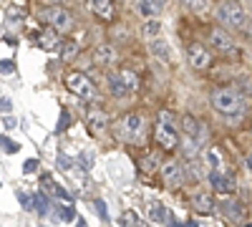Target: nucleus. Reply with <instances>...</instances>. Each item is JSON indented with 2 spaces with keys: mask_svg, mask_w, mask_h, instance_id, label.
Masks as SVG:
<instances>
[{
  "mask_svg": "<svg viewBox=\"0 0 252 227\" xmlns=\"http://www.w3.org/2000/svg\"><path fill=\"white\" fill-rule=\"evenodd\" d=\"M157 167H159V159L157 157H144V162H141V169L144 172H157Z\"/></svg>",
  "mask_w": 252,
  "mask_h": 227,
  "instance_id": "obj_30",
  "label": "nucleus"
},
{
  "mask_svg": "<svg viewBox=\"0 0 252 227\" xmlns=\"http://www.w3.org/2000/svg\"><path fill=\"white\" fill-rule=\"evenodd\" d=\"M119 73H121V78L126 81V86H129V91H136V89H139V76H136L131 68H121Z\"/></svg>",
  "mask_w": 252,
  "mask_h": 227,
  "instance_id": "obj_25",
  "label": "nucleus"
},
{
  "mask_svg": "<svg viewBox=\"0 0 252 227\" xmlns=\"http://www.w3.org/2000/svg\"><path fill=\"white\" fill-rule=\"evenodd\" d=\"M192 204H194V210H199L202 215H209V212L215 210V199H212V195H209V192H199V195H194Z\"/></svg>",
  "mask_w": 252,
  "mask_h": 227,
  "instance_id": "obj_17",
  "label": "nucleus"
},
{
  "mask_svg": "<svg viewBox=\"0 0 252 227\" xmlns=\"http://www.w3.org/2000/svg\"><path fill=\"white\" fill-rule=\"evenodd\" d=\"M187 61L194 71H207L212 66V53H209L202 43H189L187 46Z\"/></svg>",
  "mask_w": 252,
  "mask_h": 227,
  "instance_id": "obj_6",
  "label": "nucleus"
},
{
  "mask_svg": "<svg viewBox=\"0 0 252 227\" xmlns=\"http://www.w3.org/2000/svg\"><path fill=\"white\" fill-rule=\"evenodd\" d=\"M157 3H161V0H157Z\"/></svg>",
  "mask_w": 252,
  "mask_h": 227,
  "instance_id": "obj_45",
  "label": "nucleus"
},
{
  "mask_svg": "<svg viewBox=\"0 0 252 227\" xmlns=\"http://www.w3.org/2000/svg\"><path fill=\"white\" fill-rule=\"evenodd\" d=\"M51 3H58V0H51Z\"/></svg>",
  "mask_w": 252,
  "mask_h": 227,
  "instance_id": "obj_43",
  "label": "nucleus"
},
{
  "mask_svg": "<svg viewBox=\"0 0 252 227\" xmlns=\"http://www.w3.org/2000/svg\"><path fill=\"white\" fill-rule=\"evenodd\" d=\"M94 204H96V210H98V217H101V220H109V212H106V204H103V199H96Z\"/></svg>",
  "mask_w": 252,
  "mask_h": 227,
  "instance_id": "obj_33",
  "label": "nucleus"
},
{
  "mask_svg": "<svg viewBox=\"0 0 252 227\" xmlns=\"http://www.w3.org/2000/svg\"><path fill=\"white\" fill-rule=\"evenodd\" d=\"M46 190H48V192H53V195H56V197H61V199H66V202H71V195H68L66 190H63V187H58V184L48 182V179H46Z\"/></svg>",
  "mask_w": 252,
  "mask_h": 227,
  "instance_id": "obj_28",
  "label": "nucleus"
},
{
  "mask_svg": "<svg viewBox=\"0 0 252 227\" xmlns=\"http://www.w3.org/2000/svg\"><path fill=\"white\" fill-rule=\"evenodd\" d=\"M159 3L157 0H136V13L144 18V20H149V18H157L159 15Z\"/></svg>",
  "mask_w": 252,
  "mask_h": 227,
  "instance_id": "obj_16",
  "label": "nucleus"
},
{
  "mask_svg": "<svg viewBox=\"0 0 252 227\" xmlns=\"http://www.w3.org/2000/svg\"><path fill=\"white\" fill-rule=\"evenodd\" d=\"M199 129H202L199 121H197L192 114H184V116H182V131H184L187 136H192V139L199 136Z\"/></svg>",
  "mask_w": 252,
  "mask_h": 227,
  "instance_id": "obj_20",
  "label": "nucleus"
},
{
  "mask_svg": "<svg viewBox=\"0 0 252 227\" xmlns=\"http://www.w3.org/2000/svg\"><path fill=\"white\" fill-rule=\"evenodd\" d=\"M66 86H68L71 94H76L81 98H94V94H96L94 81L86 73H68L66 76Z\"/></svg>",
  "mask_w": 252,
  "mask_h": 227,
  "instance_id": "obj_5",
  "label": "nucleus"
},
{
  "mask_svg": "<svg viewBox=\"0 0 252 227\" xmlns=\"http://www.w3.org/2000/svg\"><path fill=\"white\" fill-rule=\"evenodd\" d=\"M139 227H146V225H139Z\"/></svg>",
  "mask_w": 252,
  "mask_h": 227,
  "instance_id": "obj_44",
  "label": "nucleus"
},
{
  "mask_svg": "<svg viewBox=\"0 0 252 227\" xmlns=\"http://www.w3.org/2000/svg\"><path fill=\"white\" fill-rule=\"evenodd\" d=\"M166 225H169V227H179V222H177V220H174V215H172V217H169V220H166Z\"/></svg>",
  "mask_w": 252,
  "mask_h": 227,
  "instance_id": "obj_41",
  "label": "nucleus"
},
{
  "mask_svg": "<svg viewBox=\"0 0 252 227\" xmlns=\"http://www.w3.org/2000/svg\"><path fill=\"white\" fill-rule=\"evenodd\" d=\"M184 5L194 13H202V10H207V0H184Z\"/></svg>",
  "mask_w": 252,
  "mask_h": 227,
  "instance_id": "obj_31",
  "label": "nucleus"
},
{
  "mask_svg": "<svg viewBox=\"0 0 252 227\" xmlns=\"http://www.w3.org/2000/svg\"><path fill=\"white\" fill-rule=\"evenodd\" d=\"M202 159H204V164H207L209 169H220V167H222V157H220L217 149H204Z\"/></svg>",
  "mask_w": 252,
  "mask_h": 227,
  "instance_id": "obj_22",
  "label": "nucleus"
},
{
  "mask_svg": "<svg viewBox=\"0 0 252 227\" xmlns=\"http://www.w3.org/2000/svg\"><path fill=\"white\" fill-rule=\"evenodd\" d=\"M141 129H144V119L139 114H124L114 127V131L121 141H136L141 136Z\"/></svg>",
  "mask_w": 252,
  "mask_h": 227,
  "instance_id": "obj_3",
  "label": "nucleus"
},
{
  "mask_svg": "<svg viewBox=\"0 0 252 227\" xmlns=\"http://www.w3.org/2000/svg\"><path fill=\"white\" fill-rule=\"evenodd\" d=\"M5 20H10V23H20V20H23V13H20L15 5H8L5 8Z\"/></svg>",
  "mask_w": 252,
  "mask_h": 227,
  "instance_id": "obj_29",
  "label": "nucleus"
},
{
  "mask_svg": "<svg viewBox=\"0 0 252 227\" xmlns=\"http://www.w3.org/2000/svg\"><path fill=\"white\" fill-rule=\"evenodd\" d=\"M3 152H5V154H15V152H18V144L10 141L8 136H3Z\"/></svg>",
  "mask_w": 252,
  "mask_h": 227,
  "instance_id": "obj_32",
  "label": "nucleus"
},
{
  "mask_svg": "<svg viewBox=\"0 0 252 227\" xmlns=\"http://www.w3.org/2000/svg\"><path fill=\"white\" fill-rule=\"evenodd\" d=\"M94 61H96L98 66H111L114 61H116V48L109 46V43L96 46V51H94Z\"/></svg>",
  "mask_w": 252,
  "mask_h": 227,
  "instance_id": "obj_13",
  "label": "nucleus"
},
{
  "mask_svg": "<svg viewBox=\"0 0 252 227\" xmlns=\"http://www.w3.org/2000/svg\"><path fill=\"white\" fill-rule=\"evenodd\" d=\"M10 106H13V104H10V101L3 96V111H10Z\"/></svg>",
  "mask_w": 252,
  "mask_h": 227,
  "instance_id": "obj_40",
  "label": "nucleus"
},
{
  "mask_svg": "<svg viewBox=\"0 0 252 227\" xmlns=\"http://www.w3.org/2000/svg\"><path fill=\"white\" fill-rule=\"evenodd\" d=\"M247 167H250V169H252V154H250V157H247Z\"/></svg>",
  "mask_w": 252,
  "mask_h": 227,
  "instance_id": "obj_42",
  "label": "nucleus"
},
{
  "mask_svg": "<svg viewBox=\"0 0 252 227\" xmlns=\"http://www.w3.org/2000/svg\"><path fill=\"white\" fill-rule=\"evenodd\" d=\"M161 177H164V184H166V187H172V190H177V187L184 184V169L179 167L177 162L164 164V167H161Z\"/></svg>",
  "mask_w": 252,
  "mask_h": 227,
  "instance_id": "obj_9",
  "label": "nucleus"
},
{
  "mask_svg": "<svg viewBox=\"0 0 252 227\" xmlns=\"http://www.w3.org/2000/svg\"><path fill=\"white\" fill-rule=\"evenodd\" d=\"M89 8H91L98 18H111V15H114L111 0H89Z\"/></svg>",
  "mask_w": 252,
  "mask_h": 227,
  "instance_id": "obj_18",
  "label": "nucleus"
},
{
  "mask_svg": "<svg viewBox=\"0 0 252 227\" xmlns=\"http://www.w3.org/2000/svg\"><path fill=\"white\" fill-rule=\"evenodd\" d=\"M106 86H109V94L116 96V98H124L126 94H129V86H126V81L121 78V73H109Z\"/></svg>",
  "mask_w": 252,
  "mask_h": 227,
  "instance_id": "obj_14",
  "label": "nucleus"
},
{
  "mask_svg": "<svg viewBox=\"0 0 252 227\" xmlns=\"http://www.w3.org/2000/svg\"><path fill=\"white\" fill-rule=\"evenodd\" d=\"M63 48H66V51H63V61H68V58L76 56V43H66Z\"/></svg>",
  "mask_w": 252,
  "mask_h": 227,
  "instance_id": "obj_35",
  "label": "nucleus"
},
{
  "mask_svg": "<svg viewBox=\"0 0 252 227\" xmlns=\"http://www.w3.org/2000/svg\"><path fill=\"white\" fill-rule=\"evenodd\" d=\"M184 227H199V222H197V220H192V217H189V220L184 222Z\"/></svg>",
  "mask_w": 252,
  "mask_h": 227,
  "instance_id": "obj_39",
  "label": "nucleus"
},
{
  "mask_svg": "<svg viewBox=\"0 0 252 227\" xmlns=\"http://www.w3.org/2000/svg\"><path fill=\"white\" fill-rule=\"evenodd\" d=\"M68 124V111H63L61 114V121H58V131H63V127Z\"/></svg>",
  "mask_w": 252,
  "mask_h": 227,
  "instance_id": "obj_36",
  "label": "nucleus"
},
{
  "mask_svg": "<svg viewBox=\"0 0 252 227\" xmlns=\"http://www.w3.org/2000/svg\"><path fill=\"white\" fill-rule=\"evenodd\" d=\"M224 215L227 217H232V220H242L245 217V207H242V204L240 202H224Z\"/></svg>",
  "mask_w": 252,
  "mask_h": 227,
  "instance_id": "obj_23",
  "label": "nucleus"
},
{
  "mask_svg": "<svg viewBox=\"0 0 252 227\" xmlns=\"http://www.w3.org/2000/svg\"><path fill=\"white\" fill-rule=\"evenodd\" d=\"M149 217L154 222H166V220H169V215H166V210H164V204H159V202L149 204Z\"/></svg>",
  "mask_w": 252,
  "mask_h": 227,
  "instance_id": "obj_24",
  "label": "nucleus"
},
{
  "mask_svg": "<svg viewBox=\"0 0 252 227\" xmlns=\"http://www.w3.org/2000/svg\"><path fill=\"white\" fill-rule=\"evenodd\" d=\"M46 18L51 20V26H53L58 33H66V31H71V28H73V18H71V13H68L66 8L51 5V8L46 10Z\"/></svg>",
  "mask_w": 252,
  "mask_h": 227,
  "instance_id": "obj_8",
  "label": "nucleus"
},
{
  "mask_svg": "<svg viewBox=\"0 0 252 227\" xmlns=\"http://www.w3.org/2000/svg\"><path fill=\"white\" fill-rule=\"evenodd\" d=\"M31 207H33V210H35V212H38L40 217H43V215H48L51 204H48V199H46L43 195L38 192V195H33V197H31Z\"/></svg>",
  "mask_w": 252,
  "mask_h": 227,
  "instance_id": "obj_21",
  "label": "nucleus"
},
{
  "mask_svg": "<svg viewBox=\"0 0 252 227\" xmlns=\"http://www.w3.org/2000/svg\"><path fill=\"white\" fill-rule=\"evenodd\" d=\"M149 51H152V56L161 58L164 64H169V61H172V51H169V43H166V40H159V38L149 40Z\"/></svg>",
  "mask_w": 252,
  "mask_h": 227,
  "instance_id": "obj_15",
  "label": "nucleus"
},
{
  "mask_svg": "<svg viewBox=\"0 0 252 227\" xmlns=\"http://www.w3.org/2000/svg\"><path fill=\"white\" fill-rule=\"evenodd\" d=\"M209 184H212V190L220 192V195H229L235 190V179L232 177H224L220 169H215L212 174H209Z\"/></svg>",
  "mask_w": 252,
  "mask_h": 227,
  "instance_id": "obj_11",
  "label": "nucleus"
},
{
  "mask_svg": "<svg viewBox=\"0 0 252 227\" xmlns=\"http://www.w3.org/2000/svg\"><path fill=\"white\" fill-rule=\"evenodd\" d=\"M119 222H121L124 227H139V225H144V222L136 217V212H131V210H129V212H124V215L119 217Z\"/></svg>",
  "mask_w": 252,
  "mask_h": 227,
  "instance_id": "obj_27",
  "label": "nucleus"
},
{
  "mask_svg": "<svg viewBox=\"0 0 252 227\" xmlns=\"http://www.w3.org/2000/svg\"><path fill=\"white\" fill-rule=\"evenodd\" d=\"M209 46H212L217 53L222 56H235V43H232V35H229L224 28H212L209 31Z\"/></svg>",
  "mask_w": 252,
  "mask_h": 227,
  "instance_id": "obj_7",
  "label": "nucleus"
},
{
  "mask_svg": "<svg viewBox=\"0 0 252 227\" xmlns=\"http://www.w3.org/2000/svg\"><path fill=\"white\" fill-rule=\"evenodd\" d=\"M56 217H58V220H63V222H73V220H76V210H73V204L58 207V210H56Z\"/></svg>",
  "mask_w": 252,
  "mask_h": 227,
  "instance_id": "obj_26",
  "label": "nucleus"
},
{
  "mask_svg": "<svg viewBox=\"0 0 252 227\" xmlns=\"http://www.w3.org/2000/svg\"><path fill=\"white\" fill-rule=\"evenodd\" d=\"M217 15H220L222 23L229 26V28H245L247 26V15H245L242 5L235 3V0H224V3H220Z\"/></svg>",
  "mask_w": 252,
  "mask_h": 227,
  "instance_id": "obj_4",
  "label": "nucleus"
},
{
  "mask_svg": "<svg viewBox=\"0 0 252 227\" xmlns=\"http://www.w3.org/2000/svg\"><path fill=\"white\" fill-rule=\"evenodd\" d=\"M159 33H161V23H159L157 18H149L141 26V38L144 40H154V38H159Z\"/></svg>",
  "mask_w": 252,
  "mask_h": 227,
  "instance_id": "obj_19",
  "label": "nucleus"
},
{
  "mask_svg": "<svg viewBox=\"0 0 252 227\" xmlns=\"http://www.w3.org/2000/svg\"><path fill=\"white\" fill-rule=\"evenodd\" d=\"M154 139L161 149H174L179 144V134L172 124V114L169 111H161L159 114V124H157V131H154Z\"/></svg>",
  "mask_w": 252,
  "mask_h": 227,
  "instance_id": "obj_2",
  "label": "nucleus"
},
{
  "mask_svg": "<svg viewBox=\"0 0 252 227\" xmlns=\"http://www.w3.org/2000/svg\"><path fill=\"white\" fill-rule=\"evenodd\" d=\"M212 106L224 114V116H240L242 114V101H240V94L232 89V86H220L212 91Z\"/></svg>",
  "mask_w": 252,
  "mask_h": 227,
  "instance_id": "obj_1",
  "label": "nucleus"
},
{
  "mask_svg": "<svg viewBox=\"0 0 252 227\" xmlns=\"http://www.w3.org/2000/svg\"><path fill=\"white\" fill-rule=\"evenodd\" d=\"M86 124H89V131L94 134H103V129H109V114L101 111V109H89L86 114Z\"/></svg>",
  "mask_w": 252,
  "mask_h": 227,
  "instance_id": "obj_10",
  "label": "nucleus"
},
{
  "mask_svg": "<svg viewBox=\"0 0 252 227\" xmlns=\"http://www.w3.org/2000/svg\"><path fill=\"white\" fill-rule=\"evenodd\" d=\"M38 46L43 48V51H58L61 46V40H58V31L51 26V28H43L38 33Z\"/></svg>",
  "mask_w": 252,
  "mask_h": 227,
  "instance_id": "obj_12",
  "label": "nucleus"
},
{
  "mask_svg": "<svg viewBox=\"0 0 252 227\" xmlns=\"http://www.w3.org/2000/svg\"><path fill=\"white\" fill-rule=\"evenodd\" d=\"M35 169H38V159H28V162L23 164V172H26V174H33Z\"/></svg>",
  "mask_w": 252,
  "mask_h": 227,
  "instance_id": "obj_34",
  "label": "nucleus"
},
{
  "mask_svg": "<svg viewBox=\"0 0 252 227\" xmlns=\"http://www.w3.org/2000/svg\"><path fill=\"white\" fill-rule=\"evenodd\" d=\"M3 73H5V76L13 73V64H10V61H3Z\"/></svg>",
  "mask_w": 252,
  "mask_h": 227,
  "instance_id": "obj_37",
  "label": "nucleus"
},
{
  "mask_svg": "<svg viewBox=\"0 0 252 227\" xmlns=\"http://www.w3.org/2000/svg\"><path fill=\"white\" fill-rule=\"evenodd\" d=\"M3 124H5V129H13V127H15V121H13V119H8V116L3 119Z\"/></svg>",
  "mask_w": 252,
  "mask_h": 227,
  "instance_id": "obj_38",
  "label": "nucleus"
}]
</instances>
